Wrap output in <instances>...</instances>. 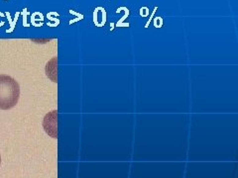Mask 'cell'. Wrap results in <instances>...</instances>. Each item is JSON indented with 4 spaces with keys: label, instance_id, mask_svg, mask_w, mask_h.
Returning <instances> with one entry per match:
<instances>
[{
    "label": "cell",
    "instance_id": "1",
    "mask_svg": "<svg viewBox=\"0 0 238 178\" xmlns=\"http://www.w3.org/2000/svg\"><path fill=\"white\" fill-rule=\"evenodd\" d=\"M19 97L18 82L9 75L0 74V110H9L15 107Z\"/></svg>",
    "mask_w": 238,
    "mask_h": 178
},
{
    "label": "cell",
    "instance_id": "2",
    "mask_svg": "<svg viewBox=\"0 0 238 178\" xmlns=\"http://www.w3.org/2000/svg\"><path fill=\"white\" fill-rule=\"evenodd\" d=\"M57 119H58V111L53 110L50 113H48L45 116L43 120V127L45 132L47 133L50 137L58 138V125H57Z\"/></svg>",
    "mask_w": 238,
    "mask_h": 178
},
{
    "label": "cell",
    "instance_id": "3",
    "mask_svg": "<svg viewBox=\"0 0 238 178\" xmlns=\"http://www.w3.org/2000/svg\"><path fill=\"white\" fill-rule=\"evenodd\" d=\"M58 57H53L51 61H48L46 65L45 72L49 79H51L53 82H58Z\"/></svg>",
    "mask_w": 238,
    "mask_h": 178
},
{
    "label": "cell",
    "instance_id": "4",
    "mask_svg": "<svg viewBox=\"0 0 238 178\" xmlns=\"http://www.w3.org/2000/svg\"><path fill=\"white\" fill-rule=\"evenodd\" d=\"M119 10H124L125 11V15L121 18L117 23H116V27H129V24L127 23V24H123L122 22L125 20L128 17V15H129V10L127 9L126 7H121V8H118Z\"/></svg>",
    "mask_w": 238,
    "mask_h": 178
},
{
    "label": "cell",
    "instance_id": "5",
    "mask_svg": "<svg viewBox=\"0 0 238 178\" xmlns=\"http://www.w3.org/2000/svg\"><path fill=\"white\" fill-rule=\"evenodd\" d=\"M6 15H7V17H8V21H9V23H10V26H11V27H10V29H8L6 32H7V33H10V32H12V31H13V30H14L15 24H16V22H17V20H18V17H19L20 13H19V12H17V13H16L14 21H12V20L10 19V14L8 13V12L6 13Z\"/></svg>",
    "mask_w": 238,
    "mask_h": 178
},
{
    "label": "cell",
    "instance_id": "6",
    "mask_svg": "<svg viewBox=\"0 0 238 178\" xmlns=\"http://www.w3.org/2000/svg\"><path fill=\"white\" fill-rule=\"evenodd\" d=\"M27 15H28V11H27V9L25 8V9L23 10V24H24V26L25 27H29V24L27 23Z\"/></svg>",
    "mask_w": 238,
    "mask_h": 178
},
{
    "label": "cell",
    "instance_id": "7",
    "mask_svg": "<svg viewBox=\"0 0 238 178\" xmlns=\"http://www.w3.org/2000/svg\"><path fill=\"white\" fill-rule=\"evenodd\" d=\"M98 10H99V7L96 8V9H95L94 12H93V22H94V24H95V26L100 27L99 23L97 22V12H98Z\"/></svg>",
    "mask_w": 238,
    "mask_h": 178
},
{
    "label": "cell",
    "instance_id": "8",
    "mask_svg": "<svg viewBox=\"0 0 238 178\" xmlns=\"http://www.w3.org/2000/svg\"><path fill=\"white\" fill-rule=\"evenodd\" d=\"M148 14H149V9H148L147 7H142L141 9H140V15L142 17L148 16Z\"/></svg>",
    "mask_w": 238,
    "mask_h": 178
},
{
    "label": "cell",
    "instance_id": "9",
    "mask_svg": "<svg viewBox=\"0 0 238 178\" xmlns=\"http://www.w3.org/2000/svg\"><path fill=\"white\" fill-rule=\"evenodd\" d=\"M158 9L157 7H155L154 8V10H153V12H152V14H151V16H150V18H149V20H148V22L146 23V25H145V28H148L149 27V25H150V23H151V20L153 19V17H154V14H155V12H156V10Z\"/></svg>",
    "mask_w": 238,
    "mask_h": 178
},
{
    "label": "cell",
    "instance_id": "10",
    "mask_svg": "<svg viewBox=\"0 0 238 178\" xmlns=\"http://www.w3.org/2000/svg\"><path fill=\"white\" fill-rule=\"evenodd\" d=\"M70 14H73V15H76V16H77L78 18H81V19H83V15H82V14H79V13H77V12H76V11L70 10Z\"/></svg>",
    "mask_w": 238,
    "mask_h": 178
},
{
    "label": "cell",
    "instance_id": "11",
    "mask_svg": "<svg viewBox=\"0 0 238 178\" xmlns=\"http://www.w3.org/2000/svg\"><path fill=\"white\" fill-rule=\"evenodd\" d=\"M79 20H82V19H81V18H76V19H74V20H70V25L76 23L77 21H79Z\"/></svg>",
    "mask_w": 238,
    "mask_h": 178
},
{
    "label": "cell",
    "instance_id": "12",
    "mask_svg": "<svg viewBox=\"0 0 238 178\" xmlns=\"http://www.w3.org/2000/svg\"><path fill=\"white\" fill-rule=\"evenodd\" d=\"M0 163H1V156H0Z\"/></svg>",
    "mask_w": 238,
    "mask_h": 178
}]
</instances>
